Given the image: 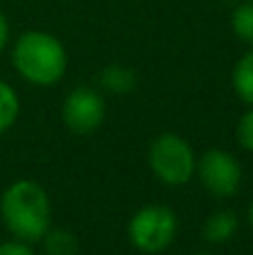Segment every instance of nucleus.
Masks as SVG:
<instances>
[{
    "label": "nucleus",
    "mask_w": 253,
    "mask_h": 255,
    "mask_svg": "<svg viewBox=\"0 0 253 255\" xmlns=\"http://www.w3.org/2000/svg\"><path fill=\"white\" fill-rule=\"evenodd\" d=\"M193 255H213V253H193Z\"/></svg>",
    "instance_id": "nucleus-17"
},
{
    "label": "nucleus",
    "mask_w": 253,
    "mask_h": 255,
    "mask_svg": "<svg viewBox=\"0 0 253 255\" xmlns=\"http://www.w3.org/2000/svg\"><path fill=\"white\" fill-rule=\"evenodd\" d=\"M195 175L200 177L206 193L220 199H229L240 190L242 184V166L224 148H209L200 157L195 168Z\"/></svg>",
    "instance_id": "nucleus-5"
},
{
    "label": "nucleus",
    "mask_w": 253,
    "mask_h": 255,
    "mask_svg": "<svg viewBox=\"0 0 253 255\" xmlns=\"http://www.w3.org/2000/svg\"><path fill=\"white\" fill-rule=\"evenodd\" d=\"M231 31L238 40L253 45V0H242L231 11Z\"/></svg>",
    "instance_id": "nucleus-11"
},
{
    "label": "nucleus",
    "mask_w": 253,
    "mask_h": 255,
    "mask_svg": "<svg viewBox=\"0 0 253 255\" xmlns=\"http://www.w3.org/2000/svg\"><path fill=\"white\" fill-rule=\"evenodd\" d=\"M240 220L233 211H215L204 220L202 235L209 244H227L238 233Z\"/></svg>",
    "instance_id": "nucleus-7"
},
{
    "label": "nucleus",
    "mask_w": 253,
    "mask_h": 255,
    "mask_svg": "<svg viewBox=\"0 0 253 255\" xmlns=\"http://www.w3.org/2000/svg\"><path fill=\"white\" fill-rule=\"evenodd\" d=\"M0 217L7 231L22 242H40L52 229V202L38 181L16 179L0 195Z\"/></svg>",
    "instance_id": "nucleus-1"
},
{
    "label": "nucleus",
    "mask_w": 253,
    "mask_h": 255,
    "mask_svg": "<svg viewBox=\"0 0 253 255\" xmlns=\"http://www.w3.org/2000/svg\"><path fill=\"white\" fill-rule=\"evenodd\" d=\"M148 166L166 186H184L195 177L197 157L193 145L175 132H164L150 143Z\"/></svg>",
    "instance_id": "nucleus-4"
},
{
    "label": "nucleus",
    "mask_w": 253,
    "mask_h": 255,
    "mask_svg": "<svg viewBox=\"0 0 253 255\" xmlns=\"http://www.w3.org/2000/svg\"><path fill=\"white\" fill-rule=\"evenodd\" d=\"M9 38H11V27H9V20H7V16H4V11L0 9V56H2L4 49H7Z\"/></svg>",
    "instance_id": "nucleus-15"
},
{
    "label": "nucleus",
    "mask_w": 253,
    "mask_h": 255,
    "mask_svg": "<svg viewBox=\"0 0 253 255\" xmlns=\"http://www.w3.org/2000/svg\"><path fill=\"white\" fill-rule=\"evenodd\" d=\"M99 83L110 94H128V92H132L134 85H137V74H134V70H130V67H126V65L110 63V65H106L101 70Z\"/></svg>",
    "instance_id": "nucleus-8"
},
{
    "label": "nucleus",
    "mask_w": 253,
    "mask_h": 255,
    "mask_svg": "<svg viewBox=\"0 0 253 255\" xmlns=\"http://www.w3.org/2000/svg\"><path fill=\"white\" fill-rule=\"evenodd\" d=\"M179 231V220L175 211L166 204L141 206L128 222V240L137 251L157 255L170 249Z\"/></svg>",
    "instance_id": "nucleus-3"
},
{
    "label": "nucleus",
    "mask_w": 253,
    "mask_h": 255,
    "mask_svg": "<svg viewBox=\"0 0 253 255\" xmlns=\"http://www.w3.org/2000/svg\"><path fill=\"white\" fill-rule=\"evenodd\" d=\"M0 255H36L29 242H22V240H7V242H0Z\"/></svg>",
    "instance_id": "nucleus-14"
},
{
    "label": "nucleus",
    "mask_w": 253,
    "mask_h": 255,
    "mask_svg": "<svg viewBox=\"0 0 253 255\" xmlns=\"http://www.w3.org/2000/svg\"><path fill=\"white\" fill-rule=\"evenodd\" d=\"M18 117H20V99H18V92L7 81H0V134L7 132L9 128H13Z\"/></svg>",
    "instance_id": "nucleus-10"
},
{
    "label": "nucleus",
    "mask_w": 253,
    "mask_h": 255,
    "mask_svg": "<svg viewBox=\"0 0 253 255\" xmlns=\"http://www.w3.org/2000/svg\"><path fill=\"white\" fill-rule=\"evenodd\" d=\"M11 65L29 85L52 88L67 72V49L49 31L27 29L11 45Z\"/></svg>",
    "instance_id": "nucleus-2"
},
{
    "label": "nucleus",
    "mask_w": 253,
    "mask_h": 255,
    "mask_svg": "<svg viewBox=\"0 0 253 255\" xmlns=\"http://www.w3.org/2000/svg\"><path fill=\"white\" fill-rule=\"evenodd\" d=\"M40 242H45L49 255H76V238L63 229H49Z\"/></svg>",
    "instance_id": "nucleus-12"
},
{
    "label": "nucleus",
    "mask_w": 253,
    "mask_h": 255,
    "mask_svg": "<svg viewBox=\"0 0 253 255\" xmlns=\"http://www.w3.org/2000/svg\"><path fill=\"white\" fill-rule=\"evenodd\" d=\"M247 217H249V224L253 226V202L249 204V211H247Z\"/></svg>",
    "instance_id": "nucleus-16"
},
{
    "label": "nucleus",
    "mask_w": 253,
    "mask_h": 255,
    "mask_svg": "<svg viewBox=\"0 0 253 255\" xmlns=\"http://www.w3.org/2000/svg\"><path fill=\"white\" fill-rule=\"evenodd\" d=\"M106 99L99 90L81 85L74 88L63 101V124L74 134H90L106 121Z\"/></svg>",
    "instance_id": "nucleus-6"
},
{
    "label": "nucleus",
    "mask_w": 253,
    "mask_h": 255,
    "mask_svg": "<svg viewBox=\"0 0 253 255\" xmlns=\"http://www.w3.org/2000/svg\"><path fill=\"white\" fill-rule=\"evenodd\" d=\"M231 83L238 99L247 106H253V45L238 58L231 74Z\"/></svg>",
    "instance_id": "nucleus-9"
},
{
    "label": "nucleus",
    "mask_w": 253,
    "mask_h": 255,
    "mask_svg": "<svg viewBox=\"0 0 253 255\" xmlns=\"http://www.w3.org/2000/svg\"><path fill=\"white\" fill-rule=\"evenodd\" d=\"M236 136L240 148H245L247 152H253V106H249V110L238 119Z\"/></svg>",
    "instance_id": "nucleus-13"
}]
</instances>
